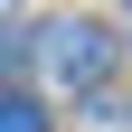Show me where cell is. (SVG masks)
Here are the masks:
<instances>
[{"mask_svg": "<svg viewBox=\"0 0 132 132\" xmlns=\"http://www.w3.org/2000/svg\"><path fill=\"white\" fill-rule=\"evenodd\" d=\"M38 66L57 76V85H104L113 76V38L94 19H47L38 28Z\"/></svg>", "mask_w": 132, "mask_h": 132, "instance_id": "6da1fadb", "label": "cell"}, {"mask_svg": "<svg viewBox=\"0 0 132 132\" xmlns=\"http://www.w3.org/2000/svg\"><path fill=\"white\" fill-rule=\"evenodd\" d=\"M0 132H47V113L28 104V94H0Z\"/></svg>", "mask_w": 132, "mask_h": 132, "instance_id": "7a4b0ae2", "label": "cell"}, {"mask_svg": "<svg viewBox=\"0 0 132 132\" xmlns=\"http://www.w3.org/2000/svg\"><path fill=\"white\" fill-rule=\"evenodd\" d=\"M0 10H10V0H0Z\"/></svg>", "mask_w": 132, "mask_h": 132, "instance_id": "3957f363", "label": "cell"}]
</instances>
